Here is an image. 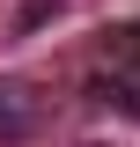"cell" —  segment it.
<instances>
[{"label":"cell","instance_id":"6da1fadb","mask_svg":"<svg viewBox=\"0 0 140 147\" xmlns=\"http://www.w3.org/2000/svg\"><path fill=\"white\" fill-rule=\"evenodd\" d=\"M96 103H118L140 118V22H125V30L103 37V59H96Z\"/></svg>","mask_w":140,"mask_h":147}]
</instances>
